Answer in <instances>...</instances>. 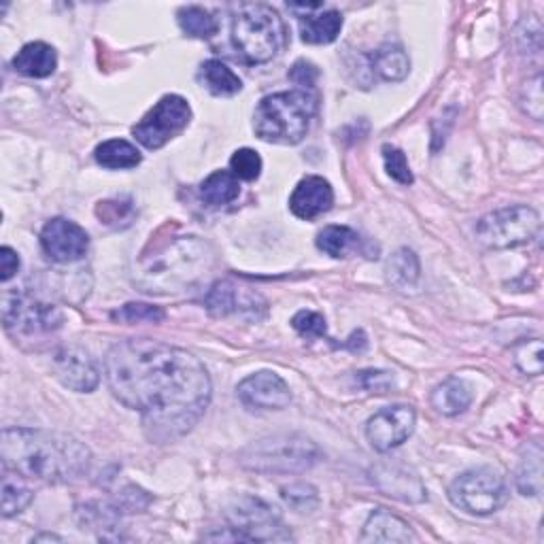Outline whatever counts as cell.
Returning <instances> with one entry per match:
<instances>
[{
  "instance_id": "603a6c76",
  "label": "cell",
  "mask_w": 544,
  "mask_h": 544,
  "mask_svg": "<svg viewBox=\"0 0 544 544\" xmlns=\"http://www.w3.org/2000/svg\"><path fill=\"white\" fill-rule=\"evenodd\" d=\"M472 404V389L466 381L451 377L432 391V406L440 415L455 417Z\"/></svg>"
},
{
  "instance_id": "5b68a950",
  "label": "cell",
  "mask_w": 544,
  "mask_h": 544,
  "mask_svg": "<svg viewBox=\"0 0 544 544\" xmlns=\"http://www.w3.org/2000/svg\"><path fill=\"white\" fill-rule=\"evenodd\" d=\"M232 43L243 62H270L285 43V26L279 13L262 3L241 5L232 17Z\"/></svg>"
},
{
  "instance_id": "1f68e13d",
  "label": "cell",
  "mask_w": 544,
  "mask_h": 544,
  "mask_svg": "<svg viewBox=\"0 0 544 544\" xmlns=\"http://www.w3.org/2000/svg\"><path fill=\"white\" fill-rule=\"evenodd\" d=\"M515 364L521 372L530 374V377H538L544 370V347L540 338L523 340L521 345L515 347Z\"/></svg>"
},
{
  "instance_id": "484cf974",
  "label": "cell",
  "mask_w": 544,
  "mask_h": 544,
  "mask_svg": "<svg viewBox=\"0 0 544 544\" xmlns=\"http://www.w3.org/2000/svg\"><path fill=\"white\" fill-rule=\"evenodd\" d=\"M370 68L385 81H402L411 73V60L402 47L385 45L370 56Z\"/></svg>"
},
{
  "instance_id": "4dcf8cb0",
  "label": "cell",
  "mask_w": 544,
  "mask_h": 544,
  "mask_svg": "<svg viewBox=\"0 0 544 544\" xmlns=\"http://www.w3.org/2000/svg\"><path fill=\"white\" fill-rule=\"evenodd\" d=\"M17 472L5 468L3 474V517H13L32 502V491L17 479Z\"/></svg>"
},
{
  "instance_id": "83f0119b",
  "label": "cell",
  "mask_w": 544,
  "mask_h": 544,
  "mask_svg": "<svg viewBox=\"0 0 544 544\" xmlns=\"http://www.w3.org/2000/svg\"><path fill=\"white\" fill-rule=\"evenodd\" d=\"M419 277H421V266L415 251L400 249L398 253L391 255V260L387 264V279L396 289H400V292L415 289Z\"/></svg>"
},
{
  "instance_id": "6da1fadb",
  "label": "cell",
  "mask_w": 544,
  "mask_h": 544,
  "mask_svg": "<svg viewBox=\"0 0 544 544\" xmlns=\"http://www.w3.org/2000/svg\"><path fill=\"white\" fill-rule=\"evenodd\" d=\"M105 372L113 396L141 413L147 438L160 445L190 432L213 394L209 372L194 353L149 338L113 345Z\"/></svg>"
},
{
  "instance_id": "b9f144b4",
  "label": "cell",
  "mask_w": 544,
  "mask_h": 544,
  "mask_svg": "<svg viewBox=\"0 0 544 544\" xmlns=\"http://www.w3.org/2000/svg\"><path fill=\"white\" fill-rule=\"evenodd\" d=\"M17 270H20V255H17L11 247L0 249V281H11Z\"/></svg>"
},
{
  "instance_id": "ab89813d",
  "label": "cell",
  "mask_w": 544,
  "mask_h": 544,
  "mask_svg": "<svg viewBox=\"0 0 544 544\" xmlns=\"http://www.w3.org/2000/svg\"><path fill=\"white\" fill-rule=\"evenodd\" d=\"M292 326L294 330L304 336V338H323L328 334V326H326V319H323V315L315 313V311H300L294 315L292 319Z\"/></svg>"
},
{
  "instance_id": "7c38bea8",
  "label": "cell",
  "mask_w": 544,
  "mask_h": 544,
  "mask_svg": "<svg viewBox=\"0 0 544 544\" xmlns=\"http://www.w3.org/2000/svg\"><path fill=\"white\" fill-rule=\"evenodd\" d=\"M415 408L408 404L385 406L379 413H374L366 423V438L381 453L400 447L402 442L411 438L415 430Z\"/></svg>"
},
{
  "instance_id": "60d3db41",
  "label": "cell",
  "mask_w": 544,
  "mask_h": 544,
  "mask_svg": "<svg viewBox=\"0 0 544 544\" xmlns=\"http://www.w3.org/2000/svg\"><path fill=\"white\" fill-rule=\"evenodd\" d=\"M317 77H319L317 66L306 60H298L292 66V71H289V79H292L300 90H306V92H311L315 88Z\"/></svg>"
},
{
  "instance_id": "4316f807",
  "label": "cell",
  "mask_w": 544,
  "mask_h": 544,
  "mask_svg": "<svg viewBox=\"0 0 544 544\" xmlns=\"http://www.w3.org/2000/svg\"><path fill=\"white\" fill-rule=\"evenodd\" d=\"M200 79L215 96H234L243 90V81L228 64L221 60H207L200 66Z\"/></svg>"
},
{
  "instance_id": "9c48e42d",
  "label": "cell",
  "mask_w": 544,
  "mask_h": 544,
  "mask_svg": "<svg viewBox=\"0 0 544 544\" xmlns=\"http://www.w3.org/2000/svg\"><path fill=\"white\" fill-rule=\"evenodd\" d=\"M5 330L17 338H39L62 328L64 315L58 306L41 302L28 294H7L3 298Z\"/></svg>"
},
{
  "instance_id": "9a60e30c",
  "label": "cell",
  "mask_w": 544,
  "mask_h": 544,
  "mask_svg": "<svg viewBox=\"0 0 544 544\" xmlns=\"http://www.w3.org/2000/svg\"><path fill=\"white\" fill-rule=\"evenodd\" d=\"M51 368L64 387L79 391V394H90L100 383V372L90 353L77 345L60 347L54 353Z\"/></svg>"
},
{
  "instance_id": "f546056e",
  "label": "cell",
  "mask_w": 544,
  "mask_h": 544,
  "mask_svg": "<svg viewBox=\"0 0 544 544\" xmlns=\"http://www.w3.org/2000/svg\"><path fill=\"white\" fill-rule=\"evenodd\" d=\"M177 17H179V26L183 28V32L190 34V37H194V39H211L219 30L217 17L204 7H196V5L181 7Z\"/></svg>"
},
{
  "instance_id": "e0dca14e",
  "label": "cell",
  "mask_w": 544,
  "mask_h": 544,
  "mask_svg": "<svg viewBox=\"0 0 544 544\" xmlns=\"http://www.w3.org/2000/svg\"><path fill=\"white\" fill-rule=\"evenodd\" d=\"M204 304L211 315L215 317H226L230 313H251L258 319V309L266 313V302L260 294L247 292V289L238 287L232 281H217L211 289Z\"/></svg>"
},
{
  "instance_id": "5bb4252c",
  "label": "cell",
  "mask_w": 544,
  "mask_h": 544,
  "mask_svg": "<svg viewBox=\"0 0 544 544\" xmlns=\"http://www.w3.org/2000/svg\"><path fill=\"white\" fill-rule=\"evenodd\" d=\"M238 400L253 411H281L292 402V391L287 383L272 370H260L249 374L236 387Z\"/></svg>"
},
{
  "instance_id": "8992f818",
  "label": "cell",
  "mask_w": 544,
  "mask_h": 544,
  "mask_svg": "<svg viewBox=\"0 0 544 544\" xmlns=\"http://www.w3.org/2000/svg\"><path fill=\"white\" fill-rule=\"evenodd\" d=\"M321 459V449L304 434H272L255 440L241 451L238 464L266 474H294L313 468Z\"/></svg>"
},
{
  "instance_id": "74e56055",
  "label": "cell",
  "mask_w": 544,
  "mask_h": 544,
  "mask_svg": "<svg viewBox=\"0 0 544 544\" xmlns=\"http://www.w3.org/2000/svg\"><path fill=\"white\" fill-rule=\"evenodd\" d=\"M355 381L362 389L370 391V394H387V391L394 389L396 379L394 372L387 370H360L355 374Z\"/></svg>"
},
{
  "instance_id": "7402d4cb",
  "label": "cell",
  "mask_w": 544,
  "mask_h": 544,
  "mask_svg": "<svg viewBox=\"0 0 544 544\" xmlns=\"http://www.w3.org/2000/svg\"><path fill=\"white\" fill-rule=\"evenodd\" d=\"M300 37L309 45H328L343 30V15L334 9H319L298 17Z\"/></svg>"
},
{
  "instance_id": "d590c367",
  "label": "cell",
  "mask_w": 544,
  "mask_h": 544,
  "mask_svg": "<svg viewBox=\"0 0 544 544\" xmlns=\"http://www.w3.org/2000/svg\"><path fill=\"white\" fill-rule=\"evenodd\" d=\"M383 160H385V170L387 175L398 181L400 185H411L415 181L413 170L408 166L406 153L394 145H383Z\"/></svg>"
},
{
  "instance_id": "ac0fdd59",
  "label": "cell",
  "mask_w": 544,
  "mask_h": 544,
  "mask_svg": "<svg viewBox=\"0 0 544 544\" xmlns=\"http://www.w3.org/2000/svg\"><path fill=\"white\" fill-rule=\"evenodd\" d=\"M334 204V190L328 179L311 175L304 177L289 198V209L298 219H317L319 215L328 213Z\"/></svg>"
},
{
  "instance_id": "52a82bcc",
  "label": "cell",
  "mask_w": 544,
  "mask_h": 544,
  "mask_svg": "<svg viewBox=\"0 0 544 544\" xmlns=\"http://www.w3.org/2000/svg\"><path fill=\"white\" fill-rule=\"evenodd\" d=\"M449 498L468 515L487 517L508 502V487L493 468H474L451 483Z\"/></svg>"
},
{
  "instance_id": "d4e9b609",
  "label": "cell",
  "mask_w": 544,
  "mask_h": 544,
  "mask_svg": "<svg viewBox=\"0 0 544 544\" xmlns=\"http://www.w3.org/2000/svg\"><path fill=\"white\" fill-rule=\"evenodd\" d=\"M517 489L523 496H540L542 493V447L540 442H530L525 447L517 468Z\"/></svg>"
},
{
  "instance_id": "7a4b0ae2",
  "label": "cell",
  "mask_w": 544,
  "mask_h": 544,
  "mask_svg": "<svg viewBox=\"0 0 544 544\" xmlns=\"http://www.w3.org/2000/svg\"><path fill=\"white\" fill-rule=\"evenodd\" d=\"M3 466L26 479L43 483H73L88 472L92 455L77 438L34 430L9 428L0 436Z\"/></svg>"
},
{
  "instance_id": "f1b7e54d",
  "label": "cell",
  "mask_w": 544,
  "mask_h": 544,
  "mask_svg": "<svg viewBox=\"0 0 544 544\" xmlns=\"http://www.w3.org/2000/svg\"><path fill=\"white\" fill-rule=\"evenodd\" d=\"M94 156L102 168H109V170L134 168L141 164V151L132 143L122 139H111V141L100 143L94 151Z\"/></svg>"
},
{
  "instance_id": "d6a6232c",
  "label": "cell",
  "mask_w": 544,
  "mask_h": 544,
  "mask_svg": "<svg viewBox=\"0 0 544 544\" xmlns=\"http://www.w3.org/2000/svg\"><path fill=\"white\" fill-rule=\"evenodd\" d=\"M230 173L238 181H255L262 175V158L258 151H253L249 147H243L234 151V156L230 158Z\"/></svg>"
},
{
  "instance_id": "4fadbf2b",
  "label": "cell",
  "mask_w": 544,
  "mask_h": 544,
  "mask_svg": "<svg viewBox=\"0 0 544 544\" xmlns=\"http://www.w3.org/2000/svg\"><path fill=\"white\" fill-rule=\"evenodd\" d=\"M41 247L51 262L73 264L88 255L90 236L75 221L56 217L41 230Z\"/></svg>"
},
{
  "instance_id": "44dd1931",
  "label": "cell",
  "mask_w": 544,
  "mask_h": 544,
  "mask_svg": "<svg viewBox=\"0 0 544 544\" xmlns=\"http://www.w3.org/2000/svg\"><path fill=\"white\" fill-rule=\"evenodd\" d=\"M58 66V54L56 49L43 43V41H34L24 45L17 56L13 58V68L17 73H22L32 79H45L49 75H54Z\"/></svg>"
},
{
  "instance_id": "7bdbcfd3",
  "label": "cell",
  "mask_w": 544,
  "mask_h": 544,
  "mask_svg": "<svg viewBox=\"0 0 544 544\" xmlns=\"http://www.w3.org/2000/svg\"><path fill=\"white\" fill-rule=\"evenodd\" d=\"M202 540H211V542H253L251 536H247L241 530H236V527H226V530H221V532L204 534Z\"/></svg>"
},
{
  "instance_id": "836d02e7",
  "label": "cell",
  "mask_w": 544,
  "mask_h": 544,
  "mask_svg": "<svg viewBox=\"0 0 544 544\" xmlns=\"http://www.w3.org/2000/svg\"><path fill=\"white\" fill-rule=\"evenodd\" d=\"M281 498L287 502L289 508H294L296 513H313L319 506L317 489L309 483H294L281 489Z\"/></svg>"
},
{
  "instance_id": "e575fe53",
  "label": "cell",
  "mask_w": 544,
  "mask_h": 544,
  "mask_svg": "<svg viewBox=\"0 0 544 544\" xmlns=\"http://www.w3.org/2000/svg\"><path fill=\"white\" fill-rule=\"evenodd\" d=\"M96 215L100 217L102 224L113 226V228H124L130 224L134 217L132 200H105L98 204Z\"/></svg>"
},
{
  "instance_id": "3957f363",
  "label": "cell",
  "mask_w": 544,
  "mask_h": 544,
  "mask_svg": "<svg viewBox=\"0 0 544 544\" xmlns=\"http://www.w3.org/2000/svg\"><path fill=\"white\" fill-rule=\"evenodd\" d=\"M209 264L211 247L196 236H185L153 255H145L134 279L149 294L179 292L181 287L194 283Z\"/></svg>"
},
{
  "instance_id": "8fae6325",
  "label": "cell",
  "mask_w": 544,
  "mask_h": 544,
  "mask_svg": "<svg viewBox=\"0 0 544 544\" xmlns=\"http://www.w3.org/2000/svg\"><path fill=\"white\" fill-rule=\"evenodd\" d=\"M228 519L232 527L251 536L253 542L287 540L289 534L283 530L281 515L275 506L260 498H238L228 506Z\"/></svg>"
},
{
  "instance_id": "30bf717a",
  "label": "cell",
  "mask_w": 544,
  "mask_h": 544,
  "mask_svg": "<svg viewBox=\"0 0 544 544\" xmlns=\"http://www.w3.org/2000/svg\"><path fill=\"white\" fill-rule=\"evenodd\" d=\"M190 119H192L190 102L179 94H166L156 102V107L132 128V134L143 147L160 149L190 126Z\"/></svg>"
},
{
  "instance_id": "ffe728a7",
  "label": "cell",
  "mask_w": 544,
  "mask_h": 544,
  "mask_svg": "<svg viewBox=\"0 0 544 544\" xmlns=\"http://www.w3.org/2000/svg\"><path fill=\"white\" fill-rule=\"evenodd\" d=\"M317 247L330 255V258H349L355 253H364L366 258H374L368 251V243L349 226H328L317 234Z\"/></svg>"
},
{
  "instance_id": "277c9868",
  "label": "cell",
  "mask_w": 544,
  "mask_h": 544,
  "mask_svg": "<svg viewBox=\"0 0 544 544\" xmlns=\"http://www.w3.org/2000/svg\"><path fill=\"white\" fill-rule=\"evenodd\" d=\"M317 98L306 90L270 94L260 100L253 115V130L266 143L298 145L311 128Z\"/></svg>"
},
{
  "instance_id": "ba28073f",
  "label": "cell",
  "mask_w": 544,
  "mask_h": 544,
  "mask_svg": "<svg viewBox=\"0 0 544 544\" xmlns=\"http://www.w3.org/2000/svg\"><path fill=\"white\" fill-rule=\"evenodd\" d=\"M540 230V215L527 204L493 211L476 221V238L489 249H510L530 243Z\"/></svg>"
},
{
  "instance_id": "2e32d148",
  "label": "cell",
  "mask_w": 544,
  "mask_h": 544,
  "mask_svg": "<svg viewBox=\"0 0 544 544\" xmlns=\"http://www.w3.org/2000/svg\"><path fill=\"white\" fill-rule=\"evenodd\" d=\"M370 476L377 489L394 500L419 504L428 498V491H425V485L421 483L419 474L404 464L398 462L377 464L372 468Z\"/></svg>"
},
{
  "instance_id": "f35d334b",
  "label": "cell",
  "mask_w": 544,
  "mask_h": 544,
  "mask_svg": "<svg viewBox=\"0 0 544 544\" xmlns=\"http://www.w3.org/2000/svg\"><path fill=\"white\" fill-rule=\"evenodd\" d=\"M521 107L527 115L534 117L536 122H540L542 111H544V94H542V75L540 73L525 83V88L521 92Z\"/></svg>"
},
{
  "instance_id": "8d00e7d4",
  "label": "cell",
  "mask_w": 544,
  "mask_h": 544,
  "mask_svg": "<svg viewBox=\"0 0 544 544\" xmlns=\"http://www.w3.org/2000/svg\"><path fill=\"white\" fill-rule=\"evenodd\" d=\"M164 317L166 313L160 309V306L143 304V302H130L113 313V319L126 321V323H160L164 321Z\"/></svg>"
},
{
  "instance_id": "ee69618b",
  "label": "cell",
  "mask_w": 544,
  "mask_h": 544,
  "mask_svg": "<svg viewBox=\"0 0 544 544\" xmlns=\"http://www.w3.org/2000/svg\"><path fill=\"white\" fill-rule=\"evenodd\" d=\"M41 540H60L58 536H54V534H43V536H37V538H34L32 542H41Z\"/></svg>"
},
{
  "instance_id": "cb8c5ba5",
  "label": "cell",
  "mask_w": 544,
  "mask_h": 544,
  "mask_svg": "<svg viewBox=\"0 0 544 544\" xmlns=\"http://www.w3.org/2000/svg\"><path fill=\"white\" fill-rule=\"evenodd\" d=\"M241 194V183L230 173V170H215L213 175L202 181L200 185V198L207 207L219 209L226 204L234 202Z\"/></svg>"
},
{
  "instance_id": "d6986e66",
  "label": "cell",
  "mask_w": 544,
  "mask_h": 544,
  "mask_svg": "<svg viewBox=\"0 0 544 544\" xmlns=\"http://www.w3.org/2000/svg\"><path fill=\"white\" fill-rule=\"evenodd\" d=\"M362 542H417L415 532L411 530V525H408L404 519L391 515L389 510L385 508H377L372 510L364 532L360 536Z\"/></svg>"
}]
</instances>
